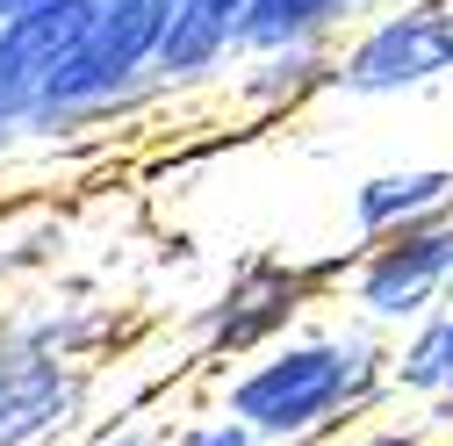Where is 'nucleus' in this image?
Segmentation results:
<instances>
[{"mask_svg": "<svg viewBox=\"0 0 453 446\" xmlns=\"http://www.w3.org/2000/svg\"><path fill=\"white\" fill-rule=\"evenodd\" d=\"M353 353H338V346H296V353H280L266 360L259 374L238 381V396L231 411L252 425V432H273V439H288V432H310L324 425L338 404L353 396Z\"/></svg>", "mask_w": 453, "mask_h": 446, "instance_id": "1", "label": "nucleus"}, {"mask_svg": "<svg viewBox=\"0 0 453 446\" xmlns=\"http://www.w3.org/2000/svg\"><path fill=\"white\" fill-rule=\"evenodd\" d=\"M87 29H94V0H29L22 15H8V29H0V123L15 108L50 101V87L80 58Z\"/></svg>", "mask_w": 453, "mask_h": 446, "instance_id": "2", "label": "nucleus"}, {"mask_svg": "<svg viewBox=\"0 0 453 446\" xmlns=\"http://www.w3.org/2000/svg\"><path fill=\"white\" fill-rule=\"evenodd\" d=\"M180 0H94V29L80 43V58L65 65V80L50 87V101L58 94H101L130 80L137 58H151V50L165 43V22H173Z\"/></svg>", "mask_w": 453, "mask_h": 446, "instance_id": "3", "label": "nucleus"}, {"mask_svg": "<svg viewBox=\"0 0 453 446\" xmlns=\"http://www.w3.org/2000/svg\"><path fill=\"white\" fill-rule=\"evenodd\" d=\"M453 65V8H418L403 22H381L360 58H353V80L360 87H403V80H432Z\"/></svg>", "mask_w": 453, "mask_h": 446, "instance_id": "4", "label": "nucleus"}, {"mask_svg": "<svg viewBox=\"0 0 453 446\" xmlns=\"http://www.w3.org/2000/svg\"><path fill=\"white\" fill-rule=\"evenodd\" d=\"M453 266V231H411L403 245H381L374 252V266H367V281H360V296H367V310H418V296L439 281V273Z\"/></svg>", "mask_w": 453, "mask_h": 446, "instance_id": "5", "label": "nucleus"}, {"mask_svg": "<svg viewBox=\"0 0 453 446\" xmlns=\"http://www.w3.org/2000/svg\"><path fill=\"white\" fill-rule=\"evenodd\" d=\"M446 195H453V173H388V181L360 188V223L367 231H388L395 216H418V209H432Z\"/></svg>", "mask_w": 453, "mask_h": 446, "instance_id": "6", "label": "nucleus"}, {"mask_svg": "<svg viewBox=\"0 0 453 446\" xmlns=\"http://www.w3.org/2000/svg\"><path fill=\"white\" fill-rule=\"evenodd\" d=\"M324 8H331V0H252V8H245V36L252 43H280V36L310 29Z\"/></svg>", "mask_w": 453, "mask_h": 446, "instance_id": "7", "label": "nucleus"}, {"mask_svg": "<svg viewBox=\"0 0 453 446\" xmlns=\"http://www.w3.org/2000/svg\"><path fill=\"white\" fill-rule=\"evenodd\" d=\"M418 360H425V367H418V374H453V317H446V324H439V339H432V346H425V353H418Z\"/></svg>", "mask_w": 453, "mask_h": 446, "instance_id": "8", "label": "nucleus"}, {"mask_svg": "<svg viewBox=\"0 0 453 446\" xmlns=\"http://www.w3.org/2000/svg\"><path fill=\"white\" fill-rule=\"evenodd\" d=\"M202 8H209V15H223V22H231V29H238V15L252 8V0H202Z\"/></svg>", "mask_w": 453, "mask_h": 446, "instance_id": "9", "label": "nucleus"}, {"mask_svg": "<svg viewBox=\"0 0 453 446\" xmlns=\"http://www.w3.org/2000/svg\"><path fill=\"white\" fill-rule=\"evenodd\" d=\"M195 446H245V439H238V432H202Z\"/></svg>", "mask_w": 453, "mask_h": 446, "instance_id": "10", "label": "nucleus"}, {"mask_svg": "<svg viewBox=\"0 0 453 446\" xmlns=\"http://www.w3.org/2000/svg\"><path fill=\"white\" fill-rule=\"evenodd\" d=\"M22 8H29V0H0V15H22Z\"/></svg>", "mask_w": 453, "mask_h": 446, "instance_id": "11", "label": "nucleus"}]
</instances>
